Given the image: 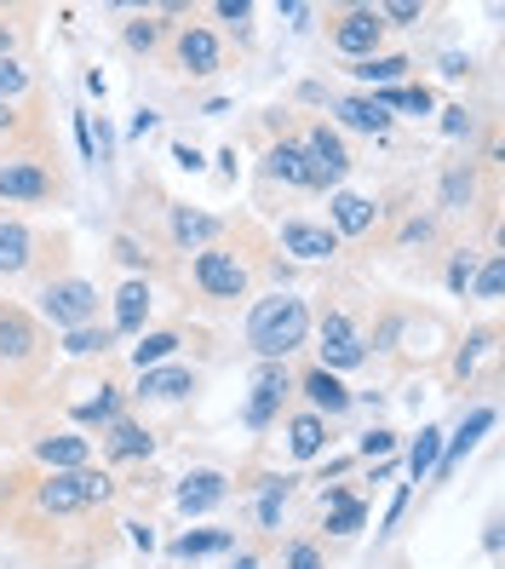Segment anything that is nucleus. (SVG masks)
I'll return each mask as SVG.
<instances>
[{"mask_svg":"<svg viewBox=\"0 0 505 569\" xmlns=\"http://www.w3.org/2000/svg\"><path fill=\"white\" fill-rule=\"evenodd\" d=\"M7 127H12V110H7V104H0V132H7Z\"/></svg>","mask_w":505,"mask_h":569,"instance_id":"obj_54","label":"nucleus"},{"mask_svg":"<svg viewBox=\"0 0 505 569\" xmlns=\"http://www.w3.org/2000/svg\"><path fill=\"white\" fill-rule=\"evenodd\" d=\"M287 569H322V552L311 541H293L287 547Z\"/></svg>","mask_w":505,"mask_h":569,"instance_id":"obj_43","label":"nucleus"},{"mask_svg":"<svg viewBox=\"0 0 505 569\" xmlns=\"http://www.w3.org/2000/svg\"><path fill=\"white\" fill-rule=\"evenodd\" d=\"M179 351V333H139V346H132V362H139V375H144V368H161L166 357H173Z\"/></svg>","mask_w":505,"mask_h":569,"instance_id":"obj_31","label":"nucleus"},{"mask_svg":"<svg viewBox=\"0 0 505 569\" xmlns=\"http://www.w3.org/2000/svg\"><path fill=\"white\" fill-rule=\"evenodd\" d=\"M494 346V333H471L465 340V351H459V375H471V368H477V357Z\"/></svg>","mask_w":505,"mask_h":569,"instance_id":"obj_41","label":"nucleus"},{"mask_svg":"<svg viewBox=\"0 0 505 569\" xmlns=\"http://www.w3.org/2000/svg\"><path fill=\"white\" fill-rule=\"evenodd\" d=\"M121 420V391L115 386H104V391H98V397H87V403H75V426H115Z\"/></svg>","mask_w":505,"mask_h":569,"instance_id":"obj_29","label":"nucleus"},{"mask_svg":"<svg viewBox=\"0 0 505 569\" xmlns=\"http://www.w3.org/2000/svg\"><path fill=\"white\" fill-rule=\"evenodd\" d=\"M333 116H340L345 127H356V132H391V116L374 104V98H340V104H333Z\"/></svg>","mask_w":505,"mask_h":569,"instance_id":"obj_23","label":"nucleus"},{"mask_svg":"<svg viewBox=\"0 0 505 569\" xmlns=\"http://www.w3.org/2000/svg\"><path fill=\"white\" fill-rule=\"evenodd\" d=\"M52 190H58V179L41 161H29V156L0 161V202H47Z\"/></svg>","mask_w":505,"mask_h":569,"instance_id":"obj_8","label":"nucleus"},{"mask_svg":"<svg viewBox=\"0 0 505 569\" xmlns=\"http://www.w3.org/2000/svg\"><path fill=\"white\" fill-rule=\"evenodd\" d=\"M36 351V328L23 311H0V362H23Z\"/></svg>","mask_w":505,"mask_h":569,"instance_id":"obj_22","label":"nucleus"},{"mask_svg":"<svg viewBox=\"0 0 505 569\" xmlns=\"http://www.w3.org/2000/svg\"><path fill=\"white\" fill-rule=\"evenodd\" d=\"M195 288L208 299H242L248 293V264L224 248H201L195 253Z\"/></svg>","mask_w":505,"mask_h":569,"instance_id":"obj_4","label":"nucleus"},{"mask_svg":"<svg viewBox=\"0 0 505 569\" xmlns=\"http://www.w3.org/2000/svg\"><path fill=\"white\" fill-rule=\"evenodd\" d=\"M471 277H477V259L459 253V259L448 264V293H471Z\"/></svg>","mask_w":505,"mask_h":569,"instance_id":"obj_40","label":"nucleus"},{"mask_svg":"<svg viewBox=\"0 0 505 569\" xmlns=\"http://www.w3.org/2000/svg\"><path fill=\"white\" fill-rule=\"evenodd\" d=\"M293 397V380H287V368L282 362H264L259 368V380H253V397H248V409H242V420L253 426V431H264L276 415H282V403Z\"/></svg>","mask_w":505,"mask_h":569,"instance_id":"obj_7","label":"nucleus"},{"mask_svg":"<svg viewBox=\"0 0 505 569\" xmlns=\"http://www.w3.org/2000/svg\"><path fill=\"white\" fill-rule=\"evenodd\" d=\"M443 202H448V208L471 202V173H448V179H443Z\"/></svg>","mask_w":505,"mask_h":569,"instance_id":"obj_42","label":"nucleus"},{"mask_svg":"<svg viewBox=\"0 0 505 569\" xmlns=\"http://www.w3.org/2000/svg\"><path fill=\"white\" fill-rule=\"evenodd\" d=\"M322 500H327V529H333V535H356V529L367 523V507H362L356 495H345V489H327Z\"/></svg>","mask_w":505,"mask_h":569,"instance_id":"obj_26","label":"nucleus"},{"mask_svg":"<svg viewBox=\"0 0 505 569\" xmlns=\"http://www.w3.org/2000/svg\"><path fill=\"white\" fill-rule=\"evenodd\" d=\"M104 449H110V460H144L155 449V438H150V426H139V420H115Z\"/></svg>","mask_w":505,"mask_h":569,"instance_id":"obj_19","label":"nucleus"},{"mask_svg":"<svg viewBox=\"0 0 505 569\" xmlns=\"http://www.w3.org/2000/svg\"><path fill=\"white\" fill-rule=\"evenodd\" d=\"M179 70H190V76H213V70H219V41H213V29L184 23V36H179Z\"/></svg>","mask_w":505,"mask_h":569,"instance_id":"obj_15","label":"nucleus"},{"mask_svg":"<svg viewBox=\"0 0 505 569\" xmlns=\"http://www.w3.org/2000/svg\"><path fill=\"white\" fill-rule=\"evenodd\" d=\"M264 173H271V179H282V184L311 190V167H305V150H299V144H276L271 156H264Z\"/></svg>","mask_w":505,"mask_h":569,"instance_id":"obj_25","label":"nucleus"},{"mask_svg":"<svg viewBox=\"0 0 505 569\" xmlns=\"http://www.w3.org/2000/svg\"><path fill=\"white\" fill-rule=\"evenodd\" d=\"M0 58H12V23L0 18Z\"/></svg>","mask_w":505,"mask_h":569,"instance_id":"obj_52","label":"nucleus"},{"mask_svg":"<svg viewBox=\"0 0 505 569\" xmlns=\"http://www.w3.org/2000/svg\"><path fill=\"white\" fill-rule=\"evenodd\" d=\"M127 535H132V547H139V552H155V529L150 523H127Z\"/></svg>","mask_w":505,"mask_h":569,"instance_id":"obj_46","label":"nucleus"},{"mask_svg":"<svg viewBox=\"0 0 505 569\" xmlns=\"http://www.w3.org/2000/svg\"><path fill=\"white\" fill-rule=\"evenodd\" d=\"M374 12H380V23L391 29V23H414L425 7H420V0H391V7H374Z\"/></svg>","mask_w":505,"mask_h":569,"instance_id":"obj_39","label":"nucleus"},{"mask_svg":"<svg viewBox=\"0 0 505 569\" xmlns=\"http://www.w3.org/2000/svg\"><path fill=\"white\" fill-rule=\"evenodd\" d=\"M224 495H230L224 472H190V478L179 483V512H184V518H201V512H213Z\"/></svg>","mask_w":505,"mask_h":569,"instance_id":"obj_14","label":"nucleus"},{"mask_svg":"<svg viewBox=\"0 0 505 569\" xmlns=\"http://www.w3.org/2000/svg\"><path fill=\"white\" fill-rule=\"evenodd\" d=\"M173 161L184 167V173H201V156H195V144H184V139L173 144Z\"/></svg>","mask_w":505,"mask_h":569,"instance_id":"obj_47","label":"nucleus"},{"mask_svg":"<svg viewBox=\"0 0 505 569\" xmlns=\"http://www.w3.org/2000/svg\"><path fill=\"white\" fill-rule=\"evenodd\" d=\"M351 76H356V81H367V87H396L402 76H408V58H396V52H374V58L351 63Z\"/></svg>","mask_w":505,"mask_h":569,"instance_id":"obj_27","label":"nucleus"},{"mask_svg":"<svg viewBox=\"0 0 505 569\" xmlns=\"http://www.w3.org/2000/svg\"><path fill=\"white\" fill-rule=\"evenodd\" d=\"M499 288H505V259L494 253L488 264H477V277H471V293H477V299H488V306H494V299H499Z\"/></svg>","mask_w":505,"mask_h":569,"instance_id":"obj_35","label":"nucleus"},{"mask_svg":"<svg viewBox=\"0 0 505 569\" xmlns=\"http://www.w3.org/2000/svg\"><path fill=\"white\" fill-rule=\"evenodd\" d=\"M224 23H242V18H253V7H248V0H219V7H213Z\"/></svg>","mask_w":505,"mask_h":569,"instance_id":"obj_45","label":"nucleus"},{"mask_svg":"<svg viewBox=\"0 0 505 569\" xmlns=\"http://www.w3.org/2000/svg\"><path fill=\"white\" fill-rule=\"evenodd\" d=\"M195 391V375L179 362H166V368H144L139 375V397H150V403H179V397Z\"/></svg>","mask_w":505,"mask_h":569,"instance_id":"obj_13","label":"nucleus"},{"mask_svg":"<svg viewBox=\"0 0 505 569\" xmlns=\"http://www.w3.org/2000/svg\"><path fill=\"white\" fill-rule=\"evenodd\" d=\"M282 248H287L293 259H333V253H340V237H333L327 224L287 219V224H282Z\"/></svg>","mask_w":505,"mask_h":569,"instance_id":"obj_10","label":"nucleus"},{"mask_svg":"<svg viewBox=\"0 0 505 569\" xmlns=\"http://www.w3.org/2000/svg\"><path fill=\"white\" fill-rule=\"evenodd\" d=\"M155 121H161L155 110H139V116H132V139H144V132H155Z\"/></svg>","mask_w":505,"mask_h":569,"instance_id":"obj_50","label":"nucleus"},{"mask_svg":"<svg viewBox=\"0 0 505 569\" xmlns=\"http://www.w3.org/2000/svg\"><path fill=\"white\" fill-rule=\"evenodd\" d=\"M380 36H385V23H380L374 7H351L340 23H333V47H340L345 58H356V63L380 52Z\"/></svg>","mask_w":505,"mask_h":569,"instance_id":"obj_9","label":"nucleus"},{"mask_svg":"<svg viewBox=\"0 0 505 569\" xmlns=\"http://www.w3.org/2000/svg\"><path fill=\"white\" fill-rule=\"evenodd\" d=\"M87 455H92V443L75 438V431H70V438H41V443H36V460L52 466V472H81Z\"/></svg>","mask_w":505,"mask_h":569,"instance_id":"obj_18","label":"nucleus"},{"mask_svg":"<svg viewBox=\"0 0 505 569\" xmlns=\"http://www.w3.org/2000/svg\"><path fill=\"white\" fill-rule=\"evenodd\" d=\"M75 144H81V161H98V144H92V121L75 116Z\"/></svg>","mask_w":505,"mask_h":569,"instance_id":"obj_44","label":"nucleus"},{"mask_svg":"<svg viewBox=\"0 0 505 569\" xmlns=\"http://www.w3.org/2000/svg\"><path fill=\"white\" fill-rule=\"evenodd\" d=\"M367 224H374V202L367 196H351V190L333 196V237H362Z\"/></svg>","mask_w":505,"mask_h":569,"instance_id":"obj_20","label":"nucleus"},{"mask_svg":"<svg viewBox=\"0 0 505 569\" xmlns=\"http://www.w3.org/2000/svg\"><path fill=\"white\" fill-rule=\"evenodd\" d=\"M230 547H235L230 529H190V535H179V541H173V558L195 563V558H213V552H230Z\"/></svg>","mask_w":505,"mask_h":569,"instance_id":"obj_24","label":"nucleus"},{"mask_svg":"<svg viewBox=\"0 0 505 569\" xmlns=\"http://www.w3.org/2000/svg\"><path fill=\"white\" fill-rule=\"evenodd\" d=\"M41 317L52 322V328H87L92 317H98V288L92 282H81V277H63V282H47L41 288Z\"/></svg>","mask_w":505,"mask_h":569,"instance_id":"obj_3","label":"nucleus"},{"mask_svg":"<svg viewBox=\"0 0 505 569\" xmlns=\"http://www.w3.org/2000/svg\"><path fill=\"white\" fill-rule=\"evenodd\" d=\"M29 253H36L29 224H23V219H0V271H7V277L29 271Z\"/></svg>","mask_w":505,"mask_h":569,"instance_id":"obj_17","label":"nucleus"},{"mask_svg":"<svg viewBox=\"0 0 505 569\" xmlns=\"http://www.w3.org/2000/svg\"><path fill=\"white\" fill-rule=\"evenodd\" d=\"M150 282H121V293H115V333H144V317H150Z\"/></svg>","mask_w":505,"mask_h":569,"instance_id":"obj_16","label":"nucleus"},{"mask_svg":"<svg viewBox=\"0 0 505 569\" xmlns=\"http://www.w3.org/2000/svg\"><path fill=\"white\" fill-rule=\"evenodd\" d=\"M23 92H29V70L18 58H0V104L12 110V98H23Z\"/></svg>","mask_w":505,"mask_h":569,"instance_id":"obj_36","label":"nucleus"},{"mask_svg":"<svg viewBox=\"0 0 505 569\" xmlns=\"http://www.w3.org/2000/svg\"><path fill=\"white\" fill-rule=\"evenodd\" d=\"M443 132H454V139H459V132H471V116L465 110H443Z\"/></svg>","mask_w":505,"mask_h":569,"instance_id":"obj_49","label":"nucleus"},{"mask_svg":"<svg viewBox=\"0 0 505 569\" xmlns=\"http://www.w3.org/2000/svg\"><path fill=\"white\" fill-rule=\"evenodd\" d=\"M391 449H396V431H385V426L362 431V443H356V455H362V460H391Z\"/></svg>","mask_w":505,"mask_h":569,"instance_id":"obj_37","label":"nucleus"},{"mask_svg":"<svg viewBox=\"0 0 505 569\" xmlns=\"http://www.w3.org/2000/svg\"><path fill=\"white\" fill-rule=\"evenodd\" d=\"M299 391L311 397V415H322V420H333V415H345L356 397L345 391V380L340 375H327V368H311L305 380H299Z\"/></svg>","mask_w":505,"mask_h":569,"instance_id":"obj_12","label":"nucleus"},{"mask_svg":"<svg viewBox=\"0 0 505 569\" xmlns=\"http://www.w3.org/2000/svg\"><path fill=\"white\" fill-rule=\"evenodd\" d=\"M494 420H499V415H494L488 403H483V409H471V415L459 420V431H454V438H443V455H436V472H443V478H448V472H454V466H459V460L471 455V443H477V438H483V431H494Z\"/></svg>","mask_w":505,"mask_h":569,"instance_id":"obj_11","label":"nucleus"},{"mask_svg":"<svg viewBox=\"0 0 505 569\" xmlns=\"http://www.w3.org/2000/svg\"><path fill=\"white\" fill-rule=\"evenodd\" d=\"M282 507H287V478H271L259 495V529H282Z\"/></svg>","mask_w":505,"mask_h":569,"instance_id":"obj_34","label":"nucleus"},{"mask_svg":"<svg viewBox=\"0 0 505 569\" xmlns=\"http://www.w3.org/2000/svg\"><path fill=\"white\" fill-rule=\"evenodd\" d=\"M155 41H161V23H155V18H139V23H127V47H132V52H150Z\"/></svg>","mask_w":505,"mask_h":569,"instance_id":"obj_38","label":"nucleus"},{"mask_svg":"<svg viewBox=\"0 0 505 569\" xmlns=\"http://www.w3.org/2000/svg\"><path fill=\"white\" fill-rule=\"evenodd\" d=\"M115 259L121 264H144V253H139V242H132V237H115Z\"/></svg>","mask_w":505,"mask_h":569,"instance_id":"obj_48","label":"nucleus"},{"mask_svg":"<svg viewBox=\"0 0 505 569\" xmlns=\"http://www.w3.org/2000/svg\"><path fill=\"white\" fill-rule=\"evenodd\" d=\"M322 443H327V420H322V415H293V420H287V449H293V460H316Z\"/></svg>","mask_w":505,"mask_h":569,"instance_id":"obj_21","label":"nucleus"},{"mask_svg":"<svg viewBox=\"0 0 505 569\" xmlns=\"http://www.w3.org/2000/svg\"><path fill=\"white\" fill-rule=\"evenodd\" d=\"M104 500H115V478L110 472H92V466H81V472H52L36 489V507L52 512V518H70L81 507H104Z\"/></svg>","mask_w":505,"mask_h":569,"instance_id":"obj_2","label":"nucleus"},{"mask_svg":"<svg viewBox=\"0 0 505 569\" xmlns=\"http://www.w3.org/2000/svg\"><path fill=\"white\" fill-rule=\"evenodd\" d=\"M235 569H259V558H253V552H242V558H235Z\"/></svg>","mask_w":505,"mask_h":569,"instance_id":"obj_53","label":"nucleus"},{"mask_svg":"<svg viewBox=\"0 0 505 569\" xmlns=\"http://www.w3.org/2000/svg\"><path fill=\"white\" fill-rule=\"evenodd\" d=\"M374 104L391 116V110H414V116H431V104H436V98H431V87H380L374 92Z\"/></svg>","mask_w":505,"mask_h":569,"instance_id":"obj_30","label":"nucleus"},{"mask_svg":"<svg viewBox=\"0 0 505 569\" xmlns=\"http://www.w3.org/2000/svg\"><path fill=\"white\" fill-rule=\"evenodd\" d=\"M436 455H443V431H436V426H425V431H420V443L408 449V472H414V483L436 472Z\"/></svg>","mask_w":505,"mask_h":569,"instance_id":"obj_32","label":"nucleus"},{"mask_svg":"<svg viewBox=\"0 0 505 569\" xmlns=\"http://www.w3.org/2000/svg\"><path fill=\"white\" fill-rule=\"evenodd\" d=\"M431 237V219H414V224H402V242H425Z\"/></svg>","mask_w":505,"mask_h":569,"instance_id":"obj_51","label":"nucleus"},{"mask_svg":"<svg viewBox=\"0 0 505 569\" xmlns=\"http://www.w3.org/2000/svg\"><path fill=\"white\" fill-rule=\"evenodd\" d=\"M367 362V346H362V333L351 328L345 311H327L322 317V368L327 375H345V368H362Z\"/></svg>","mask_w":505,"mask_h":569,"instance_id":"obj_6","label":"nucleus"},{"mask_svg":"<svg viewBox=\"0 0 505 569\" xmlns=\"http://www.w3.org/2000/svg\"><path fill=\"white\" fill-rule=\"evenodd\" d=\"M213 237H219V219L190 213V208H173V242H179V248H208Z\"/></svg>","mask_w":505,"mask_h":569,"instance_id":"obj_28","label":"nucleus"},{"mask_svg":"<svg viewBox=\"0 0 505 569\" xmlns=\"http://www.w3.org/2000/svg\"><path fill=\"white\" fill-rule=\"evenodd\" d=\"M299 150H305V167H311V190H327L351 173V156L340 144V132H327V127H311Z\"/></svg>","mask_w":505,"mask_h":569,"instance_id":"obj_5","label":"nucleus"},{"mask_svg":"<svg viewBox=\"0 0 505 569\" xmlns=\"http://www.w3.org/2000/svg\"><path fill=\"white\" fill-rule=\"evenodd\" d=\"M305 340H311V311H305V299L271 293V299H259V306L248 311V346H253L264 362L293 357Z\"/></svg>","mask_w":505,"mask_h":569,"instance_id":"obj_1","label":"nucleus"},{"mask_svg":"<svg viewBox=\"0 0 505 569\" xmlns=\"http://www.w3.org/2000/svg\"><path fill=\"white\" fill-rule=\"evenodd\" d=\"M115 346V328H70V333H63V351H70V357H92V351H110Z\"/></svg>","mask_w":505,"mask_h":569,"instance_id":"obj_33","label":"nucleus"}]
</instances>
